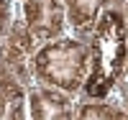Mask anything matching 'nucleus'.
Listing matches in <instances>:
<instances>
[{
  "label": "nucleus",
  "instance_id": "f257e3e1",
  "mask_svg": "<svg viewBox=\"0 0 128 120\" xmlns=\"http://www.w3.org/2000/svg\"><path fill=\"white\" fill-rule=\"evenodd\" d=\"M90 74L80 100H108L128 67V28L123 8H105L87 38Z\"/></svg>",
  "mask_w": 128,
  "mask_h": 120
},
{
  "label": "nucleus",
  "instance_id": "f03ea898",
  "mask_svg": "<svg viewBox=\"0 0 128 120\" xmlns=\"http://www.w3.org/2000/svg\"><path fill=\"white\" fill-rule=\"evenodd\" d=\"M31 74H34V84L51 87L80 100V92L90 74L87 38L64 33L62 38L41 43L31 59Z\"/></svg>",
  "mask_w": 128,
  "mask_h": 120
},
{
  "label": "nucleus",
  "instance_id": "7ed1b4c3",
  "mask_svg": "<svg viewBox=\"0 0 128 120\" xmlns=\"http://www.w3.org/2000/svg\"><path fill=\"white\" fill-rule=\"evenodd\" d=\"M16 18L23 23L36 46L69 33L62 0H16Z\"/></svg>",
  "mask_w": 128,
  "mask_h": 120
},
{
  "label": "nucleus",
  "instance_id": "20e7f679",
  "mask_svg": "<svg viewBox=\"0 0 128 120\" xmlns=\"http://www.w3.org/2000/svg\"><path fill=\"white\" fill-rule=\"evenodd\" d=\"M28 120H77V97L51 87H28Z\"/></svg>",
  "mask_w": 128,
  "mask_h": 120
},
{
  "label": "nucleus",
  "instance_id": "39448f33",
  "mask_svg": "<svg viewBox=\"0 0 128 120\" xmlns=\"http://www.w3.org/2000/svg\"><path fill=\"white\" fill-rule=\"evenodd\" d=\"M64 15H67V31L77 38H90L98 18L108 8V0H62Z\"/></svg>",
  "mask_w": 128,
  "mask_h": 120
},
{
  "label": "nucleus",
  "instance_id": "423d86ee",
  "mask_svg": "<svg viewBox=\"0 0 128 120\" xmlns=\"http://www.w3.org/2000/svg\"><path fill=\"white\" fill-rule=\"evenodd\" d=\"M0 120H28V87L16 77H0Z\"/></svg>",
  "mask_w": 128,
  "mask_h": 120
},
{
  "label": "nucleus",
  "instance_id": "0eeeda50",
  "mask_svg": "<svg viewBox=\"0 0 128 120\" xmlns=\"http://www.w3.org/2000/svg\"><path fill=\"white\" fill-rule=\"evenodd\" d=\"M77 120H128V113L110 100H77Z\"/></svg>",
  "mask_w": 128,
  "mask_h": 120
},
{
  "label": "nucleus",
  "instance_id": "6e6552de",
  "mask_svg": "<svg viewBox=\"0 0 128 120\" xmlns=\"http://www.w3.org/2000/svg\"><path fill=\"white\" fill-rule=\"evenodd\" d=\"M110 102H115L118 107H123V110L128 113V67H126V72H123V77L118 79V84H115V90H113V95L108 97Z\"/></svg>",
  "mask_w": 128,
  "mask_h": 120
},
{
  "label": "nucleus",
  "instance_id": "1a4fd4ad",
  "mask_svg": "<svg viewBox=\"0 0 128 120\" xmlns=\"http://www.w3.org/2000/svg\"><path fill=\"white\" fill-rule=\"evenodd\" d=\"M13 15H16V0H0V36L10 28Z\"/></svg>",
  "mask_w": 128,
  "mask_h": 120
},
{
  "label": "nucleus",
  "instance_id": "9d476101",
  "mask_svg": "<svg viewBox=\"0 0 128 120\" xmlns=\"http://www.w3.org/2000/svg\"><path fill=\"white\" fill-rule=\"evenodd\" d=\"M126 3H128V0H108V5H110V8H123Z\"/></svg>",
  "mask_w": 128,
  "mask_h": 120
},
{
  "label": "nucleus",
  "instance_id": "9b49d317",
  "mask_svg": "<svg viewBox=\"0 0 128 120\" xmlns=\"http://www.w3.org/2000/svg\"><path fill=\"white\" fill-rule=\"evenodd\" d=\"M123 13H126V28H128V3L123 5Z\"/></svg>",
  "mask_w": 128,
  "mask_h": 120
}]
</instances>
